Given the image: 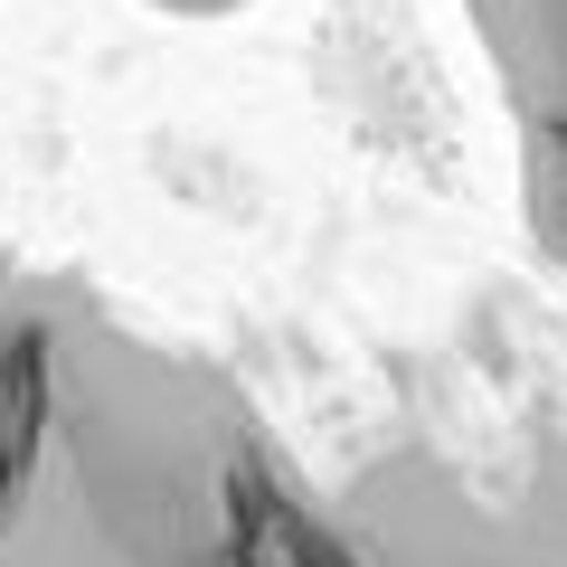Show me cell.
I'll use <instances>...</instances> for the list:
<instances>
[{"label":"cell","instance_id":"cell-1","mask_svg":"<svg viewBox=\"0 0 567 567\" xmlns=\"http://www.w3.org/2000/svg\"><path fill=\"white\" fill-rule=\"evenodd\" d=\"M0 567H567V539L435 454L322 483L227 369L29 275L0 369Z\"/></svg>","mask_w":567,"mask_h":567},{"label":"cell","instance_id":"cell-2","mask_svg":"<svg viewBox=\"0 0 567 567\" xmlns=\"http://www.w3.org/2000/svg\"><path fill=\"white\" fill-rule=\"evenodd\" d=\"M464 29L492 66L529 256L567 275V0H464Z\"/></svg>","mask_w":567,"mask_h":567},{"label":"cell","instance_id":"cell-3","mask_svg":"<svg viewBox=\"0 0 567 567\" xmlns=\"http://www.w3.org/2000/svg\"><path fill=\"white\" fill-rule=\"evenodd\" d=\"M20 312H29V275L0 265V369H10V350H20Z\"/></svg>","mask_w":567,"mask_h":567}]
</instances>
